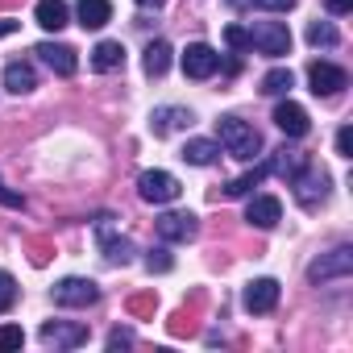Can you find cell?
I'll list each match as a JSON object with an SVG mask.
<instances>
[{"instance_id":"cell-14","label":"cell","mask_w":353,"mask_h":353,"mask_svg":"<svg viewBox=\"0 0 353 353\" xmlns=\"http://www.w3.org/2000/svg\"><path fill=\"white\" fill-rule=\"evenodd\" d=\"M192 121H196L192 108H174V104L150 112V129H154V137H166V133H174V129H188Z\"/></svg>"},{"instance_id":"cell-24","label":"cell","mask_w":353,"mask_h":353,"mask_svg":"<svg viewBox=\"0 0 353 353\" xmlns=\"http://www.w3.org/2000/svg\"><path fill=\"white\" fill-rule=\"evenodd\" d=\"M141 67H145V75H166V67H170V46L158 38V42H150L145 46V59H141Z\"/></svg>"},{"instance_id":"cell-28","label":"cell","mask_w":353,"mask_h":353,"mask_svg":"<svg viewBox=\"0 0 353 353\" xmlns=\"http://www.w3.org/2000/svg\"><path fill=\"white\" fill-rule=\"evenodd\" d=\"M13 303H17V279L0 270V312H9Z\"/></svg>"},{"instance_id":"cell-12","label":"cell","mask_w":353,"mask_h":353,"mask_svg":"<svg viewBox=\"0 0 353 353\" xmlns=\"http://www.w3.org/2000/svg\"><path fill=\"white\" fill-rule=\"evenodd\" d=\"M34 54H38L54 75H75V67H79L75 50H71V46H59V42H42V46H34Z\"/></svg>"},{"instance_id":"cell-10","label":"cell","mask_w":353,"mask_h":353,"mask_svg":"<svg viewBox=\"0 0 353 353\" xmlns=\"http://www.w3.org/2000/svg\"><path fill=\"white\" fill-rule=\"evenodd\" d=\"M307 83H312L316 96H336V92L349 88V75L341 67H332V63H312L307 67Z\"/></svg>"},{"instance_id":"cell-2","label":"cell","mask_w":353,"mask_h":353,"mask_svg":"<svg viewBox=\"0 0 353 353\" xmlns=\"http://www.w3.org/2000/svg\"><path fill=\"white\" fill-rule=\"evenodd\" d=\"M245 34H250V50H258V54H266V59L291 54V30H287L283 21H258V26L245 30Z\"/></svg>"},{"instance_id":"cell-16","label":"cell","mask_w":353,"mask_h":353,"mask_svg":"<svg viewBox=\"0 0 353 353\" xmlns=\"http://www.w3.org/2000/svg\"><path fill=\"white\" fill-rule=\"evenodd\" d=\"M266 166H270V174H279V179H295V174L307 166V154L303 150H291V145H283V150H274L270 158H266Z\"/></svg>"},{"instance_id":"cell-4","label":"cell","mask_w":353,"mask_h":353,"mask_svg":"<svg viewBox=\"0 0 353 353\" xmlns=\"http://www.w3.org/2000/svg\"><path fill=\"white\" fill-rule=\"evenodd\" d=\"M349 270H353V250L349 245H336L328 258H316L312 266H307V283H328V279H349Z\"/></svg>"},{"instance_id":"cell-32","label":"cell","mask_w":353,"mask_h":353,"mask_svg":"<svg viewBox=\"0 0 353 353\" xmlns=\"http://www.w3.org/2000/svg\"><path fill=\"white\" fill-rule=\"evenodd\" d=\"M336 154H341V158L353 154V129H349V125H341V133H336Z\"/></svg>"},{"instance_id":"cell-21","label":"cell","mask_w":353,"mask_h":353,"mask_svg":"<svg viewBox=\"0 0 353 353\" xmlns=\"http://www.w3.org/2000/svg\"><path fill=\"white\" fill-rule=\"evenodd\" d=\"M5 88H9L13 96H26V92H34V88H38V75H34V67H30V63H21V59H13V63L5 67Z\"/></svg>"},{"instance_id":"cell-26","label":"cell","mask_w":353,"mask_h":353,"mask_svg":"<svg viewBox=\"0 0 353 353\" xmlns=\"http://www.w3.org/2000/svg\"><path fill=\"white\" fill-rule=\"evenodd\" d=\"M307 42H312V46H336L341 34L332 30V21H312V26H307Z\"/></svg>"},{"instance_id":"cell-30","label":"cell","mask_w":353,"mask_h":353,"mask_svg":"<svg viewBox=\"0 0 353 353\" xmlns=\"http://www.w3.org/2000/svg\"><path fill=\"white\" fill-rule=\"evenodd\" d=\"M233 5H254V9H270V13H287V9H295V0H233Z\"/></svg>"},{"instance_id":"cell-29","label":"cell","mask_w":353,"mask_h":353,"mask_svg":"<svg viewBox=\"0 0 353 353\" xmlns=\"http://www.w3.org/2000/svg\"><path fill=\"white\" fill-rule=\"evenodd\" d=\"M145 266H150V274H154V270H158V274H166V270L174 266V258L158 245V250H150V254H145Z\"/></svg>"},{"instance_id":"cell-8","label":"cell","mask_w":353,"mask_h":353,"mask_svg":"<svg viewBox=\"0 0 353 353\" xmlns=\"http://www.w3.org/2000/svg\"><path fill=\"white\" fill-rule=\"evenodd\" d=\"M42 341L54 345V349H79V345H88V328L71 324V320H46L42 324Z\"/></svg>"},{"instance_id":"cell-11","label":"cell","mask_w":353,"mask_h":353,"mask_svg":"<svg viewBox=\"0 0 353 353\" xmlns=\"http://www.w3.org/2000/svg\"><path fill=\"white\" fill-rule=\"evenodd\" d=\"M274 125H279L287 137H307V129H312L303 104H295V100H279V104H274Z\"/></svg>"},{"instance_id":"cell-34","label":"cell","mask_w":353,"mask_h":353,"mask_svg":"<svg viewBox=\"0 0 353 353\" xmlns=\"http://www.w3.org/2000/svg\"><path fill=\"white\" fill-rule=\"evenodd\" d=\"M121 345H133V332H125V328H117V332L108 336V349H121Z\"/></svg>"},{"instance_id":"cell-27","label":"cell","mask_w":353,"mask_h":353,"mask_svg":"<svg viewBox=\"0 0 353 353\" xmlns=\"http://www.w3.org/2000/svg\"><path fill=\"white\" fill-rule=\"evenodd\" d=\"M26 345V332L17 324H0V353H9V349H21Z\"/></svg>"},{"instance_id":"cell-35","label":"cell","mask_w":353,"mask_h":353,"mask_svg":"<svg viewBox=\"0 0 353 353\" xmlns=\"http://www.w3.org/2000/svg\"><path fill=\"white\" fill-rule=\"evenodd\" d=\"M324 5H328V13H336V17H341V13H349V9H353V0H324Z\"/></svg>"},{"instance_id":"cell-5","label":"cell","mask_w":353,"mask_h":353,"mask_svg":"<svg viewBox=\"0 0 353 353\" xmlns=\"http://www.w3.org/2000/svg\"><path fill=\"white\" fill-rule=\"evenodd\" d=\"M100 299V287L92 283V279H59L54 283V303L59 307H92Z\"/></svg>"},{"instance_id":"cell-31","label":"cell","mask_w":353,"mask_h":353,"mask_svg":"<svg viewBox=\"0 0 353 353\" xmlns=\"http://www.w3.org/2000/svg\"><path fill=\"white\" fill-rule=\"evenodd\" d=\"M225 42H229L233 50H250V34H245L241 26H229V30H225Z\"/></svg>"},{"instance_id":"cell-17","label":"cell","mask_w":353,"mask_h":353,"mask_svg":"<svg viewBox=\"0 0 353 353\" xmlns=\"http://www.w3.org/2000/svg\"><path fill=\"white\" fill-rule=\"evenodd\" d=\"M100 254H104L112 266H129L137 250H133V241H129V237H117L108 225H100Z\"/></svg>"},{"instance_id":"cell-1","label":"cell","mask_w":353,"mask_h":353,"mask_svg":"<svg viewBox=\"0 0 353 353\" xmlns=\"http://www.w3.org/2000/svg\"><path fill=\"white\" fill-rule=\"evenodd\" d=\"M216 133H221V145L233 158H241V162H254L262 154V133L250 121H241V117H221L216 121Z\"/></svg>"},{"instance_id":"cell-20","label":"cell","mask_w":353,"mask_h":353,"mask_svg":"<svg viewBox=\"0 0 353 353\" xmlns=\"http://www.w3.org/2000/svg\"><path fill=\"white\" fill-rule=\"evenodd\" d=\"M266 174H270V166L262 162V166H254V170H245V174H237V179H229L225 188H221V196L225 200H241V196H250L262 179H266Z\"/></svg>"},{"instance_id":"cell-19","label":"cell","mask_w":353,"mask_h":353,"mask_svg":"<svg viewBox=\"0 0 353 353\" xmlns=\"http://www.w3.org/2000/svg\"><path fill=\"white\" fill-rule=\"evenodd\" d=\"M34 17H38V26H42V30L59 34V30H63V26L71 21V9H67V0H38Z\"/></svg>"},{"instance_id":"cell-15","label":"cell","mask_w":353,"mask_h":353,"mask_svg":"<svg viewBox=\"0 0 353 353\" xmlns=\"http://www.w3.org/2000/svg\"><path fill=\"white\" fill-rule=\"evenodd\" d=\"M274 303H279V283H274V279H254V283L245 287V307H250L254 316L274 312Z\"/></svg>"},{"instance_id":"cell-3","label":"cell","mask_w":353,"mask_h":353,"mask_svg":"<svg viewBox=\"0 0 353 353\" xmlns=\"http://www.w3.org/2000/svg\"><path fill=\"white\" fill-rule=\"evenodd\" d=\"M137 192H141L145 204H174L183 188H179V179H174L170 170H141L137 174Z\"/></svg>"},{"instance_id":"cell-18","label":"cell","mask_w":353,"mask_h":353,"mask_svg":"<svg viewBox=\"0 0 353 353\" xmlns=\"http://www.w3.org/2000/svg\"><path fill=\"white\" fill-rule=\"evenodd\" d=\"M75 17L83 30H104L112 21V5L108 0H75Z\"/></svg>"},{"instance_id":"cell-7","label":"cell","mask_w":353,"mask_h":353,"mask_svg":"<svg viewBox=\"0 0 353 353\" xmlns=\"http://www.w3.org/2000/svg\"><path fill=\"white\" fill-rule=\"evenodd\" d=\"M216 71H221V54L208 42H192L183 50V75L188 79H212Z\"/></svg>"},{"instance_id":"cell-9","label":"cell","mask_w":353,"mask_h":353,"mask_svg":"<svg viewBox=\"0 0 353 353\" xmlns=\"http://www.w3.org/2000/svg\"><path fill=\"white\" fill-rule=\"evenodd\" d=\"M196 233H200V221H196L192 212H162V216H158V237L170 241V245H174V241H192Z\"/></svg>"},{"instance_id":"cell-6","label":"cell","mask_w":353,"mask_h":353,"mask_svg":"<svg viewBox=\"0 0 353 353\" xmlns=\"http://www.w3.org/2000/svg\"><path fill=\"white\" fill-rule=\"evenodd\" d=\"M291 188H295V200L303 204V208H316L324 196H328V174L320 170V166H303L299 174H295V179H291Z\"/></svg>"},{"instance_id":"cell-36","label":"cell","mask_w":353,"mask_h":353,"mask_svg":"<svg viewBox=\"0 0 353 353\" xmlns=\"http://www.w3.org/2000/svg\"><path fill=\"white\" fill-rule=\"evenodd\" d=\"M137 5H141V9H162L166 0H137Z\"/></svg>"},{"instance_id":"cell-25","label":"cell","mask_w":353,"mask_h":353,"mask_svg":"<svg viewBox=\"0 0 353 353\" xmlns=\"http://www.w3.org/2000/svg\"><path fill=\"white\" fill-rule=\"evenodd\" d=\"M291 83H295V79H291V71H287V67H274V71H266V75H262L258 92H262V96H287V92H291Z\"/></svg>"},{"instance_id":"cell-33","label":"cell","mask_w":353,"mask_h":353,"mask_svg":"<svg viewBox=\"0 0 353 353\" xmlns=\"http://www.w3.org/2000/svg\"><path fill=\"white\" fill-rule=\"evenodd\" d=\"M0 204H9V208H26V200H21L17 192H9L5 183H0Z\"/></svg>"},{"instance_id":"cell-13","label":"cell","mask_w":353,"mask_h":353,"mask_svg":"<svg viewBox=\"0 0 353 353\" xmlns=\"http://www.w3.org/2000/svg\"><path fill=\"white\" fill-rule=\"evenodd\" d=\"M245 221H250L254 229H274V225L283 221V204H279L274 196H254V200L245 204Z\"/></svg>"},{"instance_id":"cell-22","label":"cell","mask_w":353,"mask_h":353,"mask_svg":"<svg viewBox=\"0 0 353 353\" xmlns=\"http://www.w3.org/2000/svg\"><path fill=\"white\" fill-rule=\"evenodd\" d=\"M183 162H192V166H212L216 158H221V145L216 141H208V137H192L188 145H183V154H179Z\"/></svg>"},{"instance_id":"cell-23","label":"cell","mask_w":353,"mask_h":353,"mask_svg":"<svg viewBox=\"0 0 353 353\" xmlns=\"http://www.w3.org/2000/svg\"><path fill=\"white\" fill-rule=\"evenodd\" d=\"M125 63V46L121 42H100L96 50H92V67L96 71H117Z\"/></svg>"}]
</instances>
